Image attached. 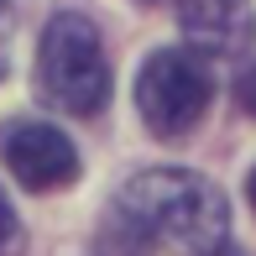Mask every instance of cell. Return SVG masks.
<instances>
[{"label":"cell","mask_w":256,"mask_h":256,"mask_svg":"<svg viewBox=\"0 0 256 256\" xmlns=\"http://www.w3.org/2000/svg\"><path fill=\"white\" fill-rule=\"evenodd\" d=\"M209 100H214V78H209L204 58L188 48H162L136 74V110H142L146 131L162 142L188 136L204 120Z\"/></svg>","instance_id":"cell-3"},{"label":"cell","mask_w":256,"mask_h":256,"mask_svg":"<svg viewBox=\"0 0 256 256\" xmlns=\"http://www.w3.org/2000/svg\"><path fill=\"white\" fill-rule=\"evenodd\" d=\"M16 251H21V220L10 209V199L0 194V256H16Z\"/></svg>","instance_id":"cell-6"},{"label":"cell","mask_w":256,"mask_h":256,"mask_svg":"<svg viewBox=\"0 0 256 256\" xmlns=\"http://www.w3.org/2000/svg\"><path fill=\"white\" fill-rule=\"evenodd\" d=\"M37 94L63 115H100L110 100V58L94 21L58 10L37 42Z\"/></svg>","instance_id":"cell-2"},{"label":"cell","mask_w":256,"mask_h":256,"mask_svg":"<svg viewBox=\"0 0 256 256\" xmlns=\"http://www.w3.org/2000/svg\"><path fill=\"white\" fill-rule=\"evenodd\" d=\"M236 94H240V104L256 115V68H246V74H240V89H236Z\"/></svg>","instance_id":"cell-8"},{"label":"cell","mask_w":256,"mask_h":256,"mask_svg":"<svg viewBox=\"0 0 256 256\" xmlns=\"http://www.w3.org/2000/svg\"><path fill=\"white\" fill-rule=\"evenodd\" d=\"M10 37H16V6L0 0V78H6V68H10Z\"/></svg>","instance_id":"cell-7"},{"label":"cell","mask_w":256,"mask_h":256,"mask_svg":"<svg viewBox=\"0 0 256 256\" xmlns=\"http://www.w3.org/2000/svg\"><path fill=\"white\" fill-rule=\"evenodd\" d=\"M178 26L194 52L236 58L256 37V10L251 0H178Z\"/></svg>","instance_id":"cell-5"},{"label":"cell","mask_w":256,"mask_h":256,"mask_svg":"<svg viewBox=\"0 0 256 256\" xmlns=\"http://www.w3.org/2000/svg\"><path fill=\"white\" fill-rule=\"evenodd\" d=\"M246 199H251V209H256V168H251V178H246Z\"/></svg>","instance_id":"cell-9"},{"label":"cell","mask_w":256,"mask_h":256,"mask_svg":"<svg viewBox=\"0 0 256 256\" xmlns=\"http://www.w3.org/2000/svg\"><path fill=\"white\" fill-rule=\"evenodd\" d=\"M120 220L172 256H214L230 240V204L204 172L152 168L120 188Z\"/></svg>","instance_id":"cell-1"},{"label":"cell","mask_w":256,"mask_h":256,"mask_svg":"<svg viewBox=\"0 0 256 256\" xmlns=\"http://www.w3.org/2000/svg\"><path fill=\"white\" fill-rule=\"evenodd\" d=\"M0 157L6 168L16 172L21 188L32 194H52V188H68L78 178V152L58 126L48 120H16L6 136H0Z\"/></svg>","instance_id":"cell-4"}]
</instances>
